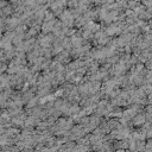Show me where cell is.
I'll use <instances>...</instances> for the list:
<instances>
[{"instance_id":"6da1fadb","label":"cell","mask_w":152,"mask_h":152,"mask_svg":"<svg viewBox=\"0 0 152 152\" xmlns=\"http://www.w3.org/2000/svg\"><path fill=\"white\" fill-rule=\"evenodd\" d=\"M134 125H137V126H139V125H141L142 122H144V116H139V118H137L135 120H134Z\"/></svg>"}]
</instances>
